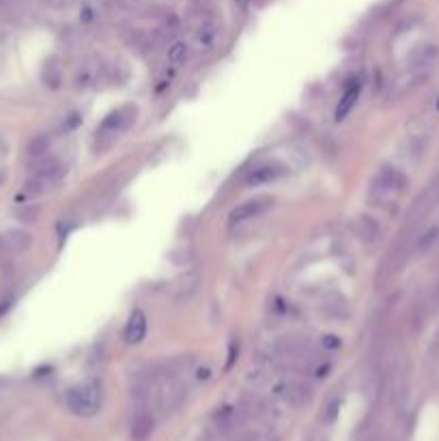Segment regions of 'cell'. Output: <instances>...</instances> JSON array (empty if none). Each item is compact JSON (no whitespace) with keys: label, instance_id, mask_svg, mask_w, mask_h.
Masks as SVG:
<instances>
[{"label":"cell","instance_id":"obj_1","mask_svg":"<svg viewBox=\"0 0 439 441\" xmlns=\"http://www.w3.org/2000/svg\"><path fill=\"white\" fill-rule=\"evenodd\" d=\"M65 405L67 409L80 418H91L100 411L102 407V392L93 383H80L67 389L65 394Z\"/></svg>","mask_w":439,"mask_h":441},{"label":"cell","instance_id":"obj_2","mask_svg":"<svg viewBox=\"0 0 439 441\" xmlns=\"http://www.w3.org/2000/svg\"><path fill=\"white\" fill-rule=\"evenodd\" d=\"M65 172V166H63V161L56 159V157H43L35 172H32V177L26 181V192L28 194H43L50 190L58 179L63 177Z\"/></svg>","mask_w":439,"mask_h":441},{"label":"cell","instance_id":"obj_3","mask_svg":"<svg viewBox=\"0 0 439 441\" xmlns=\"http://www.w3.org/2000/svg\"><path fill=\"white\" fill-rule=\"evenodd\" d=\"M275 353L284 362H311L315 357V347L308 338L302 336H284L275 342Z\"/></svg>","mask_w":439,"mask_h":441},{"label":"cell","instance_id":"obj_4","mask_svg":"<svg viewBox=\"0 0 439 441\" xmlns=\"http://www.w3.org/2000/svg\"><path fill=\"white\" fill-rule=\"evenodd\" d=\"M437 203H439V177L433 179V181L427 185V190L422 192V194L418 196V199H416V203H414V207H412L409 224L416 226L418 222L425 220V218L431 214V211L437 207Z\"/></svg>","mask_w":439,"mask_h":441},{"label":"cell","instance_id":"obj_5","mask_svg":"<svg viewBox=\"0 0 439 441\" xmlns=\"http://www.w3.org/2000/svg\"><path fill=\"white\" fill-rule=\"evenodd\" d=\"M106 78V67L100 58H87L76 71V89H93Z\"/></svg>","mask_w":439,"mask_h":441},{"label":"cell","instance_id":"obj_6","mask_svg":"<svg viewBox=\"0 0 439 441\" xmlns=\"http://www.w3.org/2000/svg\"><path fill=\"white\" fill-rule=\"evenodd\" d=\"M273 392L282 400H286L291 405H306L308 400L313 398V389L311 387H308L306 383H302V381H293V379L280 381L278 385L273 387Z\"/></svg>","mask_w":439,"mask_h":441},{"label":"cell","instance_id":"obj_7","mask_svg":"<svg viewBox=\"0 0 439 441\" xmlns=\"http://www.w3.org/2000/svg\"><path fill=\"white\" fill-rule=\"evenodd\" d=\"M403 183H405V179H403V174H401L396 168H392V166H383V168L377 172V177L372 179V188H370V192L375 194L377 199H381V196H385V194H390V192L401 190V188H403Z\"/></svg>","mask_w":439,"mask_h":441},{"label":"cell","instance_id":"obj_8","mask_svg":"<svg viewBox=\"0 0 439 441\" xmlns=\"http://www.w3.org/2000/svg\"><path fill=\"white\" fill-rule=\"evenodd\" d=\"M271 205V199H267V196H258V199H250V201H243L241 205H237L233 211H231V224H241V222H246V220H252L256 216H261L265 209H269Z\"/></svg>","mask_w":439,"mask_h":441},{"label":"cell","instance_id":"obj_9","mask_svg":"<svg viewBox=\"0 0 439 441\" xmlns=\"http://www.w3.org/2000/svg\"><path fill=\"white\" fill-rule=\"evenodd\" d=\"M284 166L278 164V161H263V164H256L248 177H246V183L248 185H265V183H273L284 174Z\"/></svg>","mask_w":439,"mask_h":441},{"label":"cell","instance_id":"obj_10","mask_svg":"<svg viewBox=\"0 0 439 441\" xmlns=\"http://www.w3.org/2000/svg\"><path fill=\"white\" fill-rule=\"evenodd\" d=\"M183 398H185L183 387L172 379L164 381L157 389V405H159L161 411H175L177 407L183 403Z\"/></svg>","mask_w":439,"mask_h":441},{"label":"cell","instance_id":"obj_11","mask_svg":"<svg viewBox=\"0 0 439 441\" xmlns=\"http://www.w3.org/2000/svg\"><path fill=\"white\" fill-rule=\"evenodd\" d=\"M351 228H353V233L357 235V239L364 241V243H368V246H370V243H375V241L379 239V235H381V228H379L377 220L370 218V216H366V214L357 216V218L351 222Z\"/></svg>","mask_w":439,"mask_h":441},{"label":"cell","instance_id":"obj_12","mask_svg":"<svg viewBox=\"0 0 439 441\" xmlns=\"http://www.w3.org/2000/svg\"><path fill=\"white\" fill-rule=\"evenodd\" d=\"M125 342L127 345H140L146 336V317L142 310H134L132 315L127 319V325H125Z\"/></svg>","mask_w":439,"mask_h":441},{"label":"cell","instance_id":"obj_13","mask_svg":"<svg viewBox=\"0 0 439 441\" xmlns=\"http://www.w3.org/2000/svg\"><path fill=\"white\" fill-rule=\"evenodd\" d=\"M134 112H136V110H132V108H119V110H115V112H110L108 117H106V121L102 123V134H104V136H106V134H110V136L119 134L121 129H125L129 123H132Z\"/></svg>","mask_w":439,"mask_h":441},{"label":"cell","instance_id":"obj_14","mask_svg":"<svg viewBox=\"0 0 439 441\" xmlns=\"http://www.w3.org/2000/svg\"><path fill=\"white\" fill-rule=\"evenodd\" d=\"M153 433V416L146 409H138L132 418V439L134 441H146Z\"/></svg>","mask_w":439,"mask_h":441},{"label":"cell","instance_id":"obj_15","mask_svg":"<svg viewBox=\"0 0 439 441\" xmlns=\"http://www.w3.org/2000/svg\"><path fill=\"white\" fill-rule=\"evenodd\" d=\"M125 41L138 54H146V52L153 50V39H151V35H146L144 30H136V28L134 30H127L125 32Z\"/></svg>","mask_w":439,"mask_h":441},{"label":"cell","instance_id":"obj_16","mask_svg":"<svg viewBox=\"0 0 439 441\" xmlns=\"http://www.w3.org/2000/svg\"><path fill=\"white\" fill-rule=\"evenodd\" d=\"M357 100H360V84L347 87V91L343 93V97H340V104L336 108V121L347 119V114L353 110V106L357 104Z\"/></svg>","mask_w":439,"mask_h":441},{"label":"cell","instance_id":"obj_17","mask_svg":"<svg viewBox=\"0 0 439 441\" xmlns=\"http://www.w3.org/2000/svg\"><path fill=\"white\" fill-rule=\"evenodd\" d=\"M5 248L7 252H15V254H20V252H26L28 246H30V235L24 233V231H11L7 233L5 237Z\"/></svg>","mask_w":439,"mask_h":441},{"label":"cell","instance_id":"obj_18","mask_svg":"<svg viewBox=\"0 0 439 441\" xmlns=\"http://www.w3.org/2000/svg\"><path fill=\"white\" fill-rule=\"evenodd\" d=\"M437 239H439V226H433V228H429V231H427L425 235H420V239H418V243H416V252H418L420 256L429 254V252L435 248Z\"/></svg>","mask_w":439,"mask_h":441},{"label":"cell","instance_id":"obj_19","mask_svg":"<svg viewBox=\"0 0 439 441\" xmlns=\"http://www.w3.org/2000/svg\"><path fill=\"white\" fill-rule=\"evenodd\" d=\"M196 41L199 45L203 47V50H209V47H214L216 41H218V28L216 24H203L201 30H199V35H196Z\"/></svg>","mask_w":439,"mask_h":441},{"label":"cell","instance_id":"obj_20","mask_svg":"<svg viewBox=\"0 0 439 441\" xmlns=\"http://www.w3.org/2000/svg\"><path fill=\"white\" fill-rule=\"evenodd\" d=\"M47 149H50V138H47V136H35L28 142L26 153H28L30 159H41L47 153Z\"/></svg>","mask_w":439,"mask_h":441},{"label":"cell","instance_id":"obj_21","mask_svg":"<svg viewBox=\"0 0 439 441\" xmlns=\"http://www.w3.org/2000/svg\"><path fill=\"white\" fill-rule=\"evenodd\" d=\"M188 56H190V45H188L185 41H175V43L168 47V60H170L172 65L185 63Z\"/></svg>","mask_w":439,"mask_h":441},{"label":"cell","instance_id":"obj_22","mask_svg":"<svg viewBox=\"0 0 439 441\" xmlns=\"http://www.w3.org/2000/svg\"><path fill=\"white\" fill-rule=\"evenodd\" d=\"M43 78H45V84H50L52 89H58V84L63 82V76H60L58 65H54L52 60H50V63H45Z\"/></svg>","mask_w":439,"mask_h":441},{"label":"cell","instance_id":"obj_23","mask_svg":"<svg viewBox=\"0 0 439 441\" xmlns=\"http://www.w3.org/2000/svg\"><path fill=\"white\" fill-rule=\"evenodd\" d=\"M321 347H323V349H338V347H340V338H338V336H332V334L323 336V338H321Z\"/></svg>","mask_w":439,"mask_h":441},{"label":"cell","instance_id":"obj_24","mask_svg":"<svg viewBox=\"0 0 439 441\" xmlns=\"http://www.w3.org/2000/svg\"><path fill=\"white\" fill-rule=\"evenodd\" d=\"M338 407H340V400H332L330 407H328V414H325V418L334 420V416H336V411H338Z\"/></svg>","mask_w":439,"mask_h":441},{"label":"cell","instance_id":"obj_25","mask_svg":"<svg viewBox=\"0 0 439 441\" xmlns=\"http://www.w3.org/2000/svg\"><path fill=\"white\" fill-rule=\"evenodd\" d=\"M5 252H7V248H5V239L0 237V256H3Z\"/></svg>","mask_w":439,"mask_h":441},{"label":"cell","instance_id":"obj_26","mask_svg":"<svg viewBox=\"0 0 439 441\" xmlns=\"http://www.w3.org/2000/svg\"><path fill=\"white\" fill-rule=\"evenodd\" d=\"M7 308H9V304H0V315L7 313Z\"/></svg>","mask_w":439,"mask_h":441}]
</instances>
